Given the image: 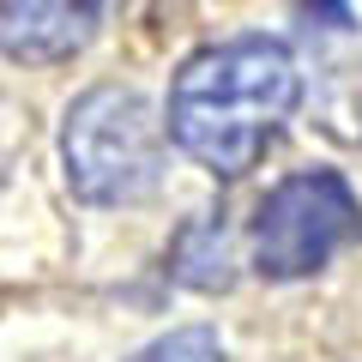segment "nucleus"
Segmentation results:
<instances>
[{
  "instance_id": "nucleus-1",
  "label": "nucleus",
  "mask_w": 362,
  "mask_h": 362,
  "mask_svg": "<svg viewBox=\"0 0 362 362\" xmlns=\"http://www.w3.org/2000/svg\"><path fill=\"white\" fill-rule=\"evenodd\" d=\"M302 103V66L278 37H230L199 49L169 85V139L199 169L235 181L266 157Z\"/></svg>"
},
{
  "instance_id": "nucleus-5",
  "label": "nucleus",
  "mask_w": 362,
  "mask_h": 362,
  "mask_svg": "<svg viewBox=\"0 0 362 362\" xmlns=\"http://www.w3.org/2000/svg\"><path fill=\"white\" fill-rule=\"evenodd\" d=\"M175 278L187 290H230L235 284V254H230V230L218 218H194L175 235Z\"/></svg>"
},
{
  "instance_id": "nucleus-3",
  "label": "nucleus",
  "mask_w": 362,
  "mask_h": 362,
  "mask_svg": "<svg viewBox=\"0 0 362 362\" xmlns=\"http://www.w3.org/2000/svg\"><path fill=\"white\" fill-rule=\"evenodd\" d=\"M362 242V199L350 194V181L338 169H302V175L278 181L254 211V272L259 278H314L332 266L344 247Z\"/></svg>"
},
{
  "instance_id": "nucleus-7",
  "label": "nucleus",
  "mask_w": 362,
  "mask_h": 362,
  "mask_svg": "<svg viewBox=\"0 0 362 362\" xmlns=\"http://www.w3.org/2000/svg\"><path fill=\"white\" fill-rule=\"evenodd\" d=\"M308 25H326V30H350L356 18H350V0H290Z\"/></svg>"
},
{
  "instance_id": "nucleus-2",
  "label": "nucleus",
  "mask_w": 362,
  "mask_h": 362,
  "mask_svg": "<svg viewBox=\"0 0 362 362\" xmlns=\"http://www.w3.org/2000/svg\"><path fill=\"white\" fill-rule=\"evenodd\" d=\"M61 163L85 206H133L163 181V121L139 90L97 85L66 109Z\"/></svg>"
},
{
  "instance_id": "nucleus-6",
  "label": "nucleus",
  "mask_w": 362,
  "mask_h": 362,
  "mask_svg": "<svg viewBox=\"0 0 362 362\" xmlns=\"http://www.w3.org/2000/svg\"><path fill=\"white\" fill-rule=\"evenodd\" d=\"M127 362H223V344L211 326H175V332L151 338V344L139 350V356Z\"/></svg>"
},
{
  "instance_id": "nucleus-4",
  "label": "nucleus",
  "mask_w": 362,
  "mask_h": 362,
  "mask_svg": "<svg viewBox=\"0 0 362 362\" xmlns=\"http://www.w3.org/2000/svg\"><path fill=\"white\" fill-rule=\"evenodd\" d=\"M103 25V0H0V54L30 66L73 61Z\"/></svg>"
}]
</instances>
